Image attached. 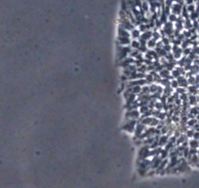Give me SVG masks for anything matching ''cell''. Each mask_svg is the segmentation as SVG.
<instances>
[{"label":"cell","instance_id":"1","mask_svg":"<svg viewBox=\"0 0 199 188\" xmlns=\"http://www.w3.org/2000/svg\"><path fill=\"white\" fill-rule=\"evenodd\" d=\"M131 51H132V48H131L130 45H128V46L118 45V47H117V58H118V60L121 61L123 59L127 58Z\"/></svg>","mask_w":199,"mask_h":188},{"label":"cell","instance_id":"2","mask_svg":"<svg viewBox=\"0 0 199 188\" xmlns=\"http://www.w3.org/2000/svg\"><path fill=\"white\" fill-rule=\"evenodd\" d=\"M149 152H150V149L147 145H143L140 150H139V161H143V160H146L149 157Z\"/></svg>","mask_w":199,"mask_h":188},{"label":"cell","instance_id":"3","mask_svg":"<svg viewBox=\"0 0 199 188\" xmlns=\"http://www.w3.org/2000/svg\"><path fill=\"white\" fill-rule=\"evenodd\" d=\"M138 122H139V121H136V120H130V121H128V122L122 127V129L126 130L128 132H133V131L135 130L136 126H137Z\"/></svg>","mask_w":199,"mask_h":188},{"label":"cell","instance_id":"4","mask_svg":"<svg viewBox=\"0 0 199 188\" xmlns=\"http://www.w3.org/2000/svg\"><path fill=\"white\" fill-rule=\"evenodd\" d=\"M120 27L125 28L128 32H131V30H133L134 28H136L128 18H126V19H120Z\"/></svg>","mask_w":199,"mask_h":188},{"label":"cell","instance_id":"5","mask_svg":"<svg viewBox=\"0 0 199 188\" xmlns=\"http://www.w3.org/2000/svg\"><path fill=\"white\" fill-rule=\"evenodd\" d=\"M145 126L143 124V123H141V122H139L137 123V126H136V128H135V139H138L141 137V135L144 133V131L145 130Z\"/></svg>","mask_w":199,"mask_h":188},{"label":"cell","instance_id":"6","mask_svg":"<svg viewBox=\"0 0 199 188\" xmlns=\"http://www.w3.org/2000/svg\"><path fill=\"white\" fill-rule=\"evenodd\" d=\"M140 116H141V114L138 110L127 111V113H126V119H130V120L138 121V120H140Z\"/></svg>","mask_w":199,"mask_h":188},{"label":"cell","instance_id":"7","mask_svg":"<svg viewBox=\"0 0 199 188\" xmlns=\"http://www.w3.org/2000/svg\"><path fill=\"white\" fill-rule=\"evenodd\" d=\"M163 30L165 33L166 36H170L174 33V26L173 24L170 22H167L166 24H164V27H163Z\"/></svg>","mask_w":199,"mask_h":188},{"label":"cell","instance_id":"8","mask_svg":"<svg viewBox=\"0 0 199 188\" xmlns=\"http://www.w3.org/2000/svg\"><path fill=\"white\" fill-rule=\"evenodd\" d=\"M134 63H135V59H133V58H131V57H127V58H125V59H123V60L120 61L119 66L123 67V68L125 69V68L129 67L130 65H133Z\"/></svg>","mask_w":199,"mask_h":188},{"label":"cell","instance_id":"9","mask_svg":"<svg viewBox=\"0 0 199 188\" xmlns=\"http://www.w3.org/2000/svg\"><path fill=\"white\" fill-rule=\"evenodd\" d=\"M182 6L180 5V4H178V3H173L171 6V11H172V14H174V15H181L182 14Z\"/></svg>","mask_w":199,"mask_h":188},{"label":"cell","instance_id":"10","mask_svg":"<svg viewBox=\"0 0 199 188\" xmlns=\"http://www.w3.org/2000/svg\"><path fill=\"white\" fill-rule=\"evenodd\" d=\"M161 162H162V159H161L159 156L153 157V158H152V161L150 162V168L156 169V170H157V168L159 166V165L161 164Z\"/></svg>","mask_w":199,"mask_h":188},{"label":"cell","instance_id":"11","mask_svg":"<svg viewBox=\"0 0 199 188\" xmlns=\"http://www.w3.org/2000/svg\"><path fill=\"white\" fill-rule=\"evenodd\" d=\"M118 43L121 46H128L131 43V37H125V36H118Z\"/></svg>","mask_w":199,"mask_h":188},{"label":"cell","instance_id":"12","mask_svg":"<svg viewBox=\"0 0 199 188\" xmlns=\"http://www.w3.org/2000/svg\"><path fill=\"white\" fill-rule=\"evenodd\" d=\"M169 142V135H166V134H161L158 138V144H159V147L161 146H164Z\"/></svg>","mask_w":199,"mask_h":188},{"label":"cell","instance_id":"13","mask_svg":"<svg viewBox=\"0 0 199 188\" xmlns=\"http://www.w3.org/2000/svg\"><path fill=\"white\" fill-rule=\"evenodd\" d=\"M178 80V83H179V86L180 87H183V88H186L188 85V79L186 78H184L183 76H181V77H179L177 78Z\"/></svg>","mask_w":199,"mask_h":188},{"label":"cell","instance_id":"14","mask_svg":"<svg viewBox=\"0 0 199 188\" xmlns=\"http://www.w3.org/2000/svg\"><path fill=\"white\" fill-rule=\"evenodd\" d=\"M140 38L144 40V41H148L149 39L152 38V30L148 29V30H146V32H144V33H142Z\"/></svg>","mask_w":199,"mask_h":188},{"label":"cell","instance_id":"15","mask_svg":"<svg viewBox=\"0 0 199 188\" xmlns=\"http://www.w3.org/2000/svg\"><path fill=\"white\" fill-rule=\"evenodd\" d=\"M118 36H125V37H131V34H130V32L126 30L125 28H123L122 27H119L118 28Z\"/></svg>","mask_w":199,"mask_h":188},{"label":"cell","instance_id":"16","mask_svg":"<svg viewBox=\"0 0 199 188\" xmlns=\"http://www.w3.org/2000/svg\"><path fill=\"white\" fill-rule=\"evenodd\" d=\"M161 151H162V148H161V147H157V148H154V149H150V152H149V157H156V156H160Z\"/></svg>","mask_w":199,"mask_h":188},{"label":"cell","instance_id":"17","mask_svg":"<svg viewBox=\"0 0 199 188\" xmlns=\"http://www.w3.org/2000/svg\"><path fill=\"white\" fill-rule=\"evenodd\" d=\"M130 34H131V37H132L133 39H138V38H140V36H141L142 33L139 30V28H135L133 30L130 32Z\"/></svg>","mask_w":199,"mask_h":188},{"label":"cell","instance_id":"18","mask_svg":"<svg viewBox=\"0 0 199 188\" xmlns=\"http://www.w3.org/2000/svg\"><path fill=\"white\" fill-rule=\"evenodd\" d=\"M130 46H131V48H132V49L139 50L140 49V47H141V44H140V42H139L138 39H133V40H131Z\"/></svg>","mask_w":199,"mask_h":188},{"label":"cell","instance_id":"19","mask_svg":"<svg viewBox=\"0 0 199 188\" xmlns=\"http://www.w3.org/2000/svg\"><path fill=\"white\" fill-rule=\"evenodd\" d=\"M173 54H174V59L175 60H180L182 58V49L181 47H179Z\"/></svg>","mask_w":199,"mask_h":188},{"label":"cell","instance_id":"20","mask_svg":"<svg viewBox=\"0 0 199 188\" xmlns=\"http://www.w3.org/2000/svg\"><path fill=\"white\" fill-rule=\"evenodd\" d=\"M158 74H159V76L161 77V78H168V77L170 76V71H168L166 69H163Z\"/></svg>","mask_w":199,"mask_h":188},{"label":"cell","instance_id":"21","mask_svg":"<svg viewBox=\"0 0 199 188\" xmlns=\"http://www.w3.org/2000/svg\"><path fill=\"white\" fill-rule=\"evenodd\" d=\"M146 46L148 47L149 49H154L156 47V41L154 39H149L148 41H146Z\"/></svg>","mask_w":199,"mask_h":188},{"label":"cell","instance_id":"22","mask_svg":"<svg viewBox=\"0 0 199 188\" xmlns=\"http://www.w3.org/2000/svg\"><path fill=\"white\" fill-rule=\"evenodd\" d=\"M198 146H199L198 140L193 139V140H190L189 141V147H190V149H196Z\"/></svg>","mask_w":199,"mask_h":188},{"label":"cell","instance_id":"23","mask_svg":"<svg viewBox=\"0 0 199 188\" xmlns=\"http://www.w3.org/2000/svg\"><path fill=\"white\" fill-rule=\"evenodd\" d=\"M144 79H145V81H146V85H150V84H152V83L154 82V81H153V77H152L150 74L146 75L145 78H144Z\"/></svg>","mask_w":199,"mask_h":188},{"label":"cell","instance_id":"24","mask_svg":"<svg viewBox=\"0 0 199 188\" xmlns=\"http://www.w3.org/2000/svg\"><path fill=\"white\" fill-rule=\"evenodd\" d=\"M152 39H154L156 42H157V41H159V40L161 39L160 33H158L157 30H153V32H152Z\"/></svg>","mask_w":199,"mask_h":188},{"label":"cell","instance_id":"25","mask_svg":"<svg viewBox=\"0 0 199 188\" xmlns=\"http://www.w3.org/2000/svg\"><path fill=\"white\" fill-rule=\"evenodd\" d=\"M160 83L162 84V86H164V87H169L170 84H171V80H169L168 78H162Z\"/></svg>","mask_w":199,"mask_h":188},{"label":"cell","instance_id":"26","mask_svg":"<svg viewBox=\"0 0 199 188\" xmlns=\"http://www.w3.org/2000/svg\"><path fill=\"white\" fill-rule=\"evenodd\" d=\"M183 27L186 28V29H189V28H192V24H191L190 19H186V20H184V22H183Z\"/></svg>","mask_w":199,"mask_h":188},{"label":"cell","instance_id":"27","mask_svg":"<svg viewBox=\"0 0 199 188\" xmlns=\"http://www.w3.org/2000/svg\"><path fill=\"white\" fill-rule=\"evenodd\" d=\"M149 86V91H150V94H153V93H156V91H157V87H158V85L157 84H150L148 85Z\"/></svg>","mask_w":199,"mask_h":188},{"label":"cell","instance_id":"28","mask_svg":"<svg viewBox=\"0 0 199 188\" xmlns=\"http://www.w3.org/2000/svg\"><path fill=\"white\" fill-rule=\"evenodd\" d=\"M189 102V105H195L196 103H197V98L194 96V95H189V100H188Z\"/></svg>","mask_w":199,"mask_h":188},{"label":"cell","instance_id":"29","mask_svg":"<svg viewBox=\"0 0 199 188\" xmlns=\"http://www.w3.org/2000/svg\"><path fill=\"white\" fill-rule=\"evenodd\" d=\"M137 72H142V74H146V72H147V70H146V66L144 64V65H142L141 67L137 68Z\"/></svg>","mask_w":199,"mask_h":188},{"label":"cell","instance_id":"30","mask_svg":"<svg viewBox=\"0 0 199 188\" xmlns=\"http://www.w3.org/2000/svg\"><path fill=\"white\" fill-rule=\"evenodd\" d=\"M161 42H162V44L163 45H168V44H171V42H170V39L168 36H163V37H161Z\"/></svg>","mask_w":199,"mask_h":188},{"label":"cell","instance_id":"31","mask_svg":"<svg viewBox=\"0 0 199 188\" xmlns=\"http://www.w3.org/2000/svg\"><path fill=\"white\" fill-rule=\"evenodd\" d=\"M168 20H169V22L170 23H176L178 20V17L176 15H174V14H170L169 16H168Z\"/></svg>","mask_w":199,"mask_h":188},{"label":"cell","instance_id":"32","mask_svg":"<svg viewBox=\"0 0 199 188\" xmlns=\"http://www.w3.org/2000/svg\"><path fill=\"white\" fill-rule=\"evenodd\" d=\"M149 110V108H148V106L146 105V106H142V107H140V114H142V115H144V113H146L147 111Z\"/></svg>","mask_w":199,"mask_h":188},{"label":"cell","instance_id":"33","mask_svg":"<svg viewBox=\"0 0 199 188\" xmlns=\"http://www.w3.org/2000/svg\"><path fill=\"white\" fill-rule=\"evenodd\" d=\"M142 94H150V91H149V86L148 85H144L142 87V91H141Z\"/></svg>","mask_w":199,"mask_h":188},{"label":"cell","instance_id":"34","mask_svg":"<svg viewBox=\"0 0 199 188\" xmlns=\"http://www.w3.org/2000/svg\"><path fill=\"white\" fill-rule=\"evenodd\" d=\"M170 86H171L173 89H177L178 87H179V83H178L177 79H173V80H171V84H170Z\"/></svg>","mask_w":199,"mask_h":188},{"label":"cell","instance_id":"35","mask_svg":"<svg viewBox=\"0 0 199 188\" xmlns=\"http://www.w3.org/2000/svg\"><path fill=\"white\" fill-rule=\"evenodd\" d=\"M165 59L167 61H173V60H175V59H174V54H173L172 52L167 53V55L165 56Z\"/></svg>","mask_w":199,"mask_h":188},{"label":"cell","instance_id":"36","mask_svg":"<svg viewBox=\"0 0 199 188\" xmlns=\"http://www.w3.org/2000/svg\"><path fill=\"white\" fill-rule=\"evenodd\" d=\"M191 53V49L189 48V47H188V48H184V49H182V55L183 56H188L189 54Z\"/></svg>","mask_w":199,"mask_h":188},{"label":"cell","instance_id":"37","mask_svg":"<svg viewBox=\"0 0 199 188\" xmlns=\"http://www.w3.org/2000/svg\"><path fill=\"white\" fill-rule=\"evenodd\" d=\"M154 108L156 109V110H158V111H161L162 109H163V106H162V104H161V102H155V104H154Z\"/></svg>","mask_w":199,"mask_h":188},{"label":"cell","instance_id":"38","mask_svg":"<svg viewBox=\"0 0 199 188\" xmlns=\"http://www.w3.org/2000/svg\"><path fill=\"white\" fill-rule=\"evenodd\" d=\"M186 9H188V12H189V14H190V13L195 11V6L193 4H190V5L186 6Z\"/></svg>","mask_w":199,"mask_h":188},{"label":"cell","instance_id":"39","mask_svg":"<svg viewBox=\"0 0 199 188\" xmlns=\"http://www.w3.org/2000/svg\"><path fill=\"white\" fill-rule=\"evenodd\" d=\"M163 49L165 50L167 53H169V52H172V44L163 45Z\"/></svg>","mask_w":199,"mask_h":188},{"label":"cell","instance_id":"40","mask_svg":"<svg viewBox=\"0 0 199 188\" xmlns=\"http://www.w3.org/2000/svg\"><path fill=\"white\" fill-rule=\"evenodd\" d=\"M176 92H177L178 94H183V93H185V88H183V87H178L177 89H176Z\"/></svg>","mask_w":199,"mask_h":188},{"label":"cell","instance_id":"41","mask_svg":"<svg viewBox=\"0 0 199 188\" xmlns=\"http://www.w3.org/2000/svg\"><path fill=\"white\" fill-rule=\"evenodd\" d=\"M134 2H135V5L139 7V9L142 7V3H143V0H134Z\"/></svg>","mask_w":199,"mask_h":188},{"label":"cell","instance_id":"42","mask_svg":"<svg viewBox=\"0 0 199 188\" xmlns=\"http://www.w3.org/2000/svg\"><path fill=\"white\" fill-rule=\"evenodd\" d=\"M195 123H196V121L193 120V119H191V120H190V121H188V127H194V126H195Z\"/></svg>","mask_w":199,"mask_h":188},{"label":"cell","instance_id":"43","mask_svg":"<svg viewBox=\"0 0 199 188\" xmlns=\"http://www.w3.org/2000/svg\"><path fill=\"white\" fill-rule=\"evenodd\" d=\"M193 130H188V132H186V137H191V136H193Z\"/></svg>","mask_w":199,"mask_h":188},{"label":"cell","instance_id":"44","mask_svg":"<svg viewBox=\"0 0 199 188\" xmlns=\"http://www.w3.org/2000/svg\"><path fill=\"white\" fill-rule=\"evenodd\" d=\"M184 1H185V3H186L188 5H190V4H193L194 0H184Z\"/></svg>","mask_w":199,"mask_h":188},{"label":"cell","instance_id":"45","mask_svg":"<svg viewBox=\"0 0 199 188\" xmlns=\"http://www.w3.org/2000/svg\"><path fill=\"white\" fill-rule=\"evenodd\" d=\"M121 80H122V81H126V80H128V77H126L125 75H124V76H122V77H121Z\"/></svg>","mask_w":199,"mask_h":188},{"label":"cell","instance_id":"46","mask_svg":"<svg viewBox=\"0 0 199 188\" xmlns=\"http://www.w3.org/2000/svg\"><path fill=\"white\" fill-rule=\"evenodd\" d=\"M195 11L197 12V13H199V2L197 3V6L195 7Z\"/></svg>","mask_w":199,"mask_h":188}]
</instances>
